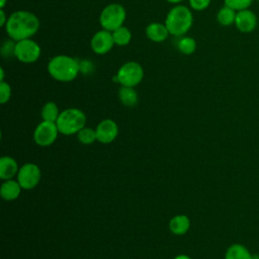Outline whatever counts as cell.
Wrapping results in <instances>:
<instances>
[{"instance_id":"18","label":"cell","mask_w":259,"mask_h":259,"mask_svg":"<svg viewBox=\"0 0 259 259\" xmlns=\"http://www.w3.org/2000/svg\"><path fill=\"white\" fill-rule=\"evenodd\" d=\"M118 98L119 101L127 107H133L137 105L139 101L138 92L135 90V87L121 86L118 90Z\"/></svg>"},{"instance_id":"19","label":"cell","mask_w":259,"mask_h":259,"mask_svg":"<svg viewBox=\"0 0 259 259\" xmlns=\"http://www.w3.org/2000/svg\"><path fill=\"white\" fill-rule=\"evenodd\" d=\"M237 11L230 8L229 6L224 5L217 13V21L222 26H230L232 24H235Z\"/></svg>"},{"instance_id":"32","label":"cell","mask_w":259,"mask_h":259,"mask_svg":"<svg viewBox=\"0 0 259 259\" xmlns=\"http://www.w3.org/2000/svg\"><path fill=\"white\" fill-rule=\"evenodd\" d=\"M257 1H259V0H257Z\"/></svg>"},{"instance_id":"20","label":"cell","mask_w":259,"mask_h":259,"mask_svg":"<svg viewBox=\"0 0 259 259\" xmlns=\"http://www.w3.org/2000/svg\"><path fill=\"white\" fill-rule=\"evenodd\" d=\"M111 33H112L114 45L119 47H124L128 45L132 39V31L130 30L128 27L124 25L116 28Z\"/></svg>"},{"instance_id":"7","label":"cell","mask_w":259,"mask_h":259,"mask_svg":"<svg viewBox=\"0 0 259 259\" xmlns=\"http://www.w3.org/2000/svg\"><path fill=\"white\" fill-rule=\"evenodd\" d=\"M41 49L39 45L31 38H25L15 42L14 57L21 63H34L39 59Z\"/></svg>"},{"instance_id":"29","label":"cell","mask_w":259,"mask_h":259,"mask_svg":"<svg viewBox=\"0 0 259 259\" xmlns=\"http://www.w3.org/2000/svg\"><path fill=\"white\" fill-rule=\"evenodd\" d=\"M4 81V69L1 67L0 68V82Z\"/></svg>"},{"instance_id":"6","label":"cell","mask_w":259,"mask_h":259,"mask_svg":"<svg viewBox=\"0 0 259 259\" xmlns=\"http://www.w3.org/2000/svg\"><path fill=\"white\" fill-rule=\"evenodd\" d=\"M144 78L143 67L135 61L124 63L117 71L116 75L112 78L114 82L119 83L121 86L136 87Z\"/></svg>"},{"instance_id":"14","label":"cell","mask_w":259,"mask_h":259,"mask_svg":"<svg viewBox=\"0 0 259 259\" xmlns=\"http://www.w3.org/2000/svg\"><path fill=\"white\" fill-rule=\"evenodd\" d=\"M17 162L9 156H3L0 159V178L2 180H9L18 173Z\"/></svg>"},{"instance_id":"8","label":"cell","mask_w":259,"mask_h":259,"mask_svg":"<svg viewBox=\"0 0 259 259\" xmlns=\"http://www.w3.org/2000/svg\"><path fill=\"white\" fill-rule=\"evenodd\" d=\"M40 176V169L36 164L26 163L19 168L17 173V181L22 189L29 190L38 184Z\"/></svg>"},{"instance_id":"31","label":"cell","mask_w":259,"mask_h":259,"mask_svg":"<svg viewBox=\"0 0 259 259\" xmlns=\"http://www.w3.org/2000/svg\"><path fill=\"white\" fill-rule=\"evenodd\" d=\"M6 3H7V0H0V9H4Z\"/></svg>"},{"instance_id":"3","label":"cell","mask_w":259,"mask_h":259,"mask_svg":"<svg viewBox=\"0 0 259 259\" xmlns=\"http://www.w3.org/2000/svg\"><path fill=\"white\" fill-rule=\"evenodd\" d=\"M165 25L170 35L183 36L191 28L193 23V14L191 8L176 4L172 7L165 18Z\"/></svg>"},{"instance_id":"10","label":"cell","mask_w":259,"mask_h":259,"mask_svg":"<svg viewBox=\"0 0 259 259\" xmlns=\"http://www.w3.org/2000/svg\"><path fill=\"white\" fill-rule=\"evenodd\" d=\"M114 46L113 37L111 31L105 30V29H100L96 31L91 40H90V47L91 50L97 54V55H105Z\"/></svg>"},{"instance_id":"26","label":"cell","mask_w":259,"mask_h":259,"mask_svg":"<svg viewBox=\"0 0 259 259\" xmlns=\"http://www.w3.org/2000/svg\"><path fill=\"white\" fill-rule=\"evenodd\" d=\"M188 2L191 10L203 11L209 6L211 0H188Z\"/></svg>"},{"instance_id":"21","label":"cell","mask_w":259,"mask_h":259,"mask_svg":"<svg viewBox=\"0 0 259 259\" xmlns=\"http://www.w3.org/2000/svg\"><path fill=\"white\" fill-rule=\"evenodd\" d=\"M40 114H41L42 120L51 121V122H56L58 117H59V115H60L58 105L55 102H53V101L47 102L42 106Z\"/></svg>"},{"instance_id":"16","label":"cell","mask_w":259,"mask_h":259,"mask_svg":"<svg viewBox=\"0 0 259 259\" xmlns=\"http://www.w3.org/2000/svg\"><path fill=\"white\" fill-rule=\"evenodd\" d=\"M190 228V221L184 214H177L170 220L169 229L174 235H184Z\"/></svg>"},{"instance_id":"27","label":"cell","mask_w":259,"mask_h":259,"mask_svg":"<svg viewBox=\"0 0 259 259\" xmlns=\"http://www.w3.org/2000/svg\"><path fill=\"white\" fill-rule=\"evenodd\" d=\"M7 20H8V16H6L4 9H0V26L4 27L6 25Z\"/></svg>"},{"instance_id":"1","label":"cell","mask_w":259,"mask_h":259,"mask_svg":"<svg viewBox=\"0 0 259 259\" xmlns=\"http://www.w3.org/2000/svg\"><path fill=\"white\" fill-rule=\"evenodd\" d=\"M40 22L38 17L26 10H17L8 16L5 31L8 36L15 40L31 38L39 29Z\"/></svg>"},{"instance_id":"28","label":"cell","mask_w":259,"mask_h":259,"mask_svg":"<svg viewBox=\"0 0 259 259\" xmlns=\"http://www.w3.org/2000/svg\"><path fill=\"white\" fill-rule=\"evenodd\" d=\"M174 259H191V258L189 256H187V255L180 254V255H177L176 257H174Z\"/></svg>"},{"instance_id":"24","label":"cell","mask_w":259,"mask_h":259,"mask_svg":"<svg viewBox=\"0 0 259 259\" xmlns=\"http://www.w3.org/2000/svg\"><path fill=\"white\" fill-rule=\"evenodd\" d=\"M254 0H224V3L226 6H229L230 8L240 11L244 9H248Z\"/></svg>"},{"instance_id":"22","label":"cell","mask_w":259,"mask_h":259,"mask_svg":"<svg viewBox=\"0 0 259 259\" xmlns=\"http://www.w3.org/2000/svg\"><path fill=\"white\" fill-rule=\"evenodd\" d=\"M177 49L184 55H191L196 50V41L191 36L183 35L177 42Z\"/></svg>"},{"instance_id":"25","label":"cell","mask_w":259,"mask_h":259,"mask_svg":"<svg viewBox=\"0 0 259 259\" xmlns=\"http://www.w3.org/2000/svg\"><path fill=\"white\" fill-rule=\"evenodd\" d=\"M10 97H11L10 85L5 81L0 82V103L5 104L6 102L9 101Z\"/></svg>"},{"instance_id":"13","label":"cell","mask_w":259,"mask_h":259,"mask_svg":"<svg viewBox=\"0 0 259 259\" xmlns=\"http://www.w3.org/2000/svg\"><path fill=\"white\" fill-rule=\"evenodd\" d=\"M146 36L154 42H163L170 35L168 28L165 23L161 22H151L147 25L145 29Z\"/></svg>"},{"instance_id":"2","label":"cell","mask_w":259,"mask_h":259,"mask_svg":"<svg viewBox=\"0 0 259 259\" xmlns=\"http://www.w3.org/2000/svg\"><path fill=\"white\" fill-rule=\"evenodd\" d=\"M47 69L53 79L59 82H71L78 76L80 65L73 57L57 55L49 61Z\"/></svg>"},{"instance_id":"15","label":"cell","mask_w":259,"mask_h":259,"mask_svg":"<svg viewBox=\"0 0 259 259\" xmlns=\"http://www.w3.org/2000/svg\"><path fill=\"white\" fill-rule=\"evenodd\" d=\"M21 189L22 187L20 186L18 181L9 179V180H5V182L1 184L0 194L4 200L11 201L18 198V196L20 195Z\"/></svg>"},{"instance_id":"17","label":"cell","mask_w":259,"mask_h":259,"mask_svg":"<svg viewBox=\"0 0 259 259\" xmlns=\"http://www.w3.org/2000/svg\"><path fill=\"white\" fill-rule=\"evenodd\" d=\"M225 259H254V257L246 246L237 243L227 249Z\"/></svg>"},{"instance_id":"23","label":"cell","mask_w":259,"mask_h":259,"mask_svg":"<svg viewBox=\"0 0 259 259\" xmlns=\"http://www.w3.org/2000/svg\"><path fill=\"white\" fill-rule=\"evenodd\" d=\"M77 139L81 144L84 145H90L93 144L96 139V132L95 130H92L90 127H83L78 134H77Z\"/></svg>"},{"instance_id":"30","label":"cell","mask_w":259,"mask_h":259,"mask_svg":"<svg viewBox=\"0 0 259 259\" xmlns=\"http://www.w3.org/2000/svg\"><path fill=\"white\" fill-rule=\"evenodd\" d=\"M167 2H169V3H171V4H179V3H181L183 0H166Z\"/></svg>"},{"instance_id":"5","label":"cell","mask_w":259,"mask_h":259,"mask_svg":"<svg viewBox=\"0 0 259 259\" xmlns=\"http://www.w3.org/2000/svg\"><path fill=\"white\" fill-rule=\"evenodd\" d=\"M126 17L124 7L118 3H111L106 5L100 12L99 23L102 29L113 31L123 25Z\"/></svg>"},{"instance_id":"11","label":"cell","mask_w":259,"mask_h":259,"mask_svg":"<svg viewBox=\"0 0 259 259\" xmlns=\"http://www.w3.org/2000/svg\"><path fill=\"white\" fill-rule=\"evenodd\" d=\"M96 139L101 144H109L115 140L118 135V126L112 119L101 120L95 128Z\"/></svg>"},{"instance_id":"9","label":"cell","mask_w":259,"mask_h":259,"mask_svg":"<svg viewBox=\"0 0 259 259\" xmlns=\"http://www.w3.org/2000/svg\"><path fill=\"white\" fill-rule=\"evenodd\" d=\"M58 134L59 130L56 122L42 120L36 125L33 133V139L38 146L48 147L57 140Z\"/></svg>"},{"instance_id":"12","label":"cell","mask_w":259,"mask_h":259,"mask_svg":"<svg viewBox=\"0 0 259 259\" xmlns=\"http://www.w3.org/2000/svg\"><path fill=\"white\" fill-rule=\"evenodd\" d=\"M235 26L240 32H243V33L252 32L257 26L256 14L250 9L237 11Z\"/></svg>"},{"instance_id":"4","label":"cell","mask_w":259,"mask_h":259,"mask_svg":"<svg viewBox=\"0 0 259 259\" xmlns=\"http://www.w3.org/2000/svg\"><path fill=\"white\" fill-rule=\"evenodd\" d=\"M86 123V115L79 108H67L60 112L56 121L59 133L65 136L78 134Z\"/></svg>"}]
</instances>
